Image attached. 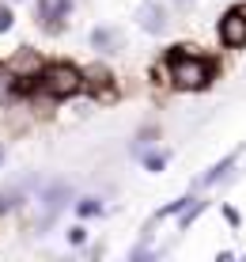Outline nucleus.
Listing matches in <instances>:
<instances>
[{
	"label": "nucleus",
	"instance_id": "obj_1",
	"mask_svg": "<svg viewBox=\"0 0 246 262\" xmlns=\"http://www.w3.org/2000/svg\"><path fill=\"white\" fill-rule=\"evenodd\" d=\"M84 88V72L76 65H50L42 72V92L53 95V99H68Z\"/></svg>",
	"mask_w": 246,
	"mask_h": 262
},
{
	"label": "nucleus",
	"instance_id": "obj_4",
	"mask_svg": "<svg viewBox=\"0 0 246 262\" xmlns=\"http://www.w3.org/2000/svg\"><path fill=\"white\" fill-rule=\"evenodd\" d=\"M12 88H15V76L8 72L4 65H0V103H8V95H12Z\"/></svg>",
	"mask_w": 246,
	"mask_h": 262
},
{
	"label": "nucleus",
	"instance_id": "obj_2",
	"mask_svg": "<svg viewBox=\"0 0 246 262\" xmlns=\"http://www.w3.org/2000/svg\"><path fill=\"white\" fill-rule=\"evenodd\" d=\"M170 80L178 88H205L212 80V65L201 57H189V53H175L170 57Z\"/></svg>",
	"mask_w": 246,
	"mask_h": 262
},
{
	"label": "nucleus",
	"instance_id": "obj_5",
	"mask_svg": "<svg viewBox=\"0 0 246 262\" xmlns=\"http://www.w3.org/2000/svg\"><path fill=\"white\" fill-rule=\"evenodd\" d=\"M8 27H12V12H8V8H0V31H8Z\"/></svg>",
	"mask_w": 246,
	"mask_h": 262
},
{
	"label": "nucleus",
	"instance_id": "obj_3",
	"mask_svg": "<svg viewBox=\"0 0 246 262\" xmlns=\"http://www.w3.org/2000/svg\"><path fill=\"white\" fill-rule=\"evenodd\" d=\"M220 38L227 46H246V8H231L220 19Z\"/></svg>",
	"mask_w": 246,
	"mask_h": 262
},
{
	"label": "nucleus",
	"instance_id": "obj_6",
	"mask_svg": "<svg viewBox=\"0 0 246 262\" xmlns=\"http://www.w3.org/2000/svg\"><path fill=\"white\" fill-rule=\"evenodd\" d=\"M0 160H4V148H0Z\"/></svg>",
	"mask_w": 246,
	"mask_h": 262
}]
</instances>
